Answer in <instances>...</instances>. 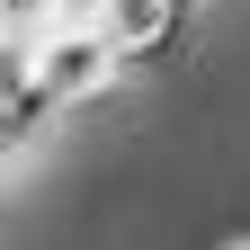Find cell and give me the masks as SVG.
Instances as JSON below:
<instances>
[{"mask_svg":"<svg viewBox=\"0 0 250 250\" xmlns=\"http://www.w3.org/2000/svg\"><path fill=\"white\" fill-rule=\"evenodd\" d=\"M188 9H197V0H107L99 27H107V45L125 62H170L179 36H188Z\"/></svg>","mask_w":250,"mask_h":250,"instance_id":"cell-2","label":"cell"},{"mask_svg":"<svg viewBox=\"0 0 250 250\" xmlns=\"http://www.w3.org/2000/svg\"><path fill=\"white\" fill-rule=\"evenodd\" d=\"M27 62H36V81L54 89L62 107H89V99H107V89H116V72H125V54L107 45V27H45Z\"/></svg>","mask_w":250,"mask_h":250,"instance_id":"cell-1","label":"cell"}]
</instances>
